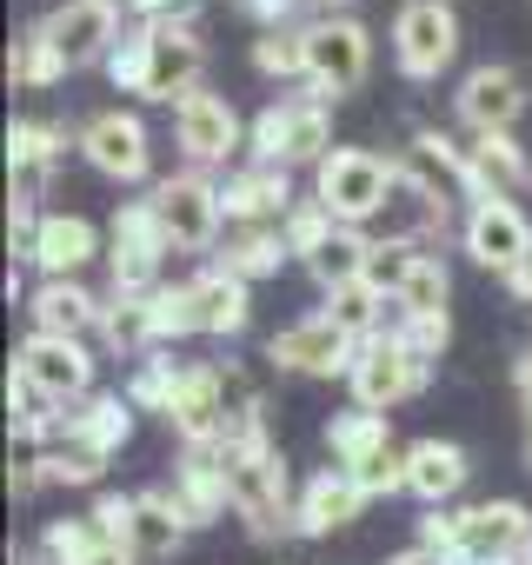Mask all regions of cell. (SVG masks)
<instances>
[{
    "label": "cell",
    "mask_w": 532,
    "mask_h": 565,
    "mask_svg": "<svg viewBox=\"0 0 532 565\" xmlns=\"http://www.w3.org/2000/svg\"><path fill=\"white\" fill-rule=\"evenodd\" d=\"M213 452H220V472H226V492H233V512L246 519V532L253 539H280L294 525V486H287L280 446L266 439V406L240 413Z\"/></svg>",
    "instance_id": "obj_1"
},
{
    "label": "cell",
    "mask_w": 532,
    "mask_h": 565,
    "mask_svg": "<svg viewBox=\"0 0 532 565\" xmlns=\"http://www.w3.org/2000/svg\"><path fill=\"white\" fill-rule=\"evenodd\" d=\"M400 186V160L373 153V147H333L320 167H313V200L340 220V226H366L386 213Z\"/></svg>",
    "instance_id": "obj_2"
},
{
    "label": "cell",
    "mask_w": 532,
    "mask_h": 565,
    "mask_svg": "<svg viewBox=\"0 0 532 565\" xmlns=\"http://www.w3.org/2000/svg\"><path fill=\"white\" fill-rule=\"evenodd\" d=\"M246 147L266 167H320L333 153V107L320 94H287L274 107H259V120L246 127Z\"/></svg>",
    "instance_id": "obj_3"
},
{
    "label": "cell",
    "mask_w": 532,
    "mask_h": 565,
    "mask_svg": "<svg viewBox=\"0 0 532 565\" xmlns=\"http://www.w3.org/2000/svg\"><path fill=\"white\" fill-rule=\"evenodd\" d=\"M373 67V41L353 14H313L307 21V81L320 100H340L366 81Z\"/></svg>",
    "instance_id": "obj_4"
},
{
    "label": "cell",
    "mask_w": 532,
    "mask_h": 565,
    "mask_svg": "<svg viewBox=\"0 0 532 565\" xmlns=\"http://www.w3.org/2000/svg\"><path fill=\"white\" fill-rule=\"evenodd\" d=\"M153 213H160V233H167V246L173 253H206L213 239H220V220H226V206H220V186L200 173V167H187V173H167L153 193Z\"/></svg>",
    "instance_id": "obj_5"
},
{
    "label": "cell",
    "mask_w": 532,
    "mask_h": 565,
    "mask_svg": "<svg viewBox=\"0 0 532 565\" xmlns=\"http://www.w3.org/2000/svg\"><path fill=\"white\" fill-rule=\"evenodd\" d=\"M14 373L61 413H74L81 399H94V353L87 340H61V333H28L14 353Z\"/></svg>",
    "instance_id": "obj_6"
},
{
    "label": "cell",
    "mask_w": 532,
    "mask_h": 565,
    "mask_svg": "<svg viewBox=\"0 0 532 565\" xmlns=\"http://www.w3.org/2000/svg\"><path fill=\"white\" fill-rule=\"evenodd\" d=\"M140 28H147V87H140V100L180 107L206 74V28L200 21H140Z\"/></svg>",
    "instance_id": "obj_7"
},
{
    "label": "cell",
    "mask_w": 532,
    "mask_h": 565,
    "mask_svg": "<svg viewBox=\"0 0 532 565\" xmlns=\"http://www.w3.org/2000/svg\"><path fill=\"white\" fill-rule=\"evenodd\" d=\"M426 380H433V366H426V360H419L400 333L366 340V347H360V360H353V373H347L353 406H366V413H393L400 399L426 393Z\"/></svg>",
    "instance_id": "obj_8"
},
{
    "label": "cell",
    "mask_w": 532,
    "mask_h": 565,
    "mask_svg": "<svg viewBox=\"0 0 532 565\" xmlns=\"http://www.w3.org/2000/svg\"><path fill=\"white\" fill-rule=\"evenodd\" d=\"M459 54V14L453 0H406L393 21V61L406 81H439Z\"/></svg>",
    "instance_id": "obj_9"
},
{
    "label": "cell",
    "mask_w": 532,
    "mask_h": 565,
    "mask_svg": "<svg viewBox=\"0 0 532 565\" xmlns=\"http://www.w3.org/2000/svg\"><path fill=\"white\" fill-rule=\"evenodd\" d=\"M532 552V512L519 499L459 505V565H519Z\"/></svg>",
    "instance_id": "obj_10"
},
{
    "label": "cell",
    "mask_w": 532,
    "mask_h": 565,
    "mask_svg": "<svg viewBox=\"0 0 532 565\" xmlns=\"http://www.w3.org/2000/svg\"><path fill=\"white\" fill-rule=\"evenodd\" d=\"M266 360H274L280 373H307V380H333V373H353L360 360V340L340 333L327 313H307L294 327H280L274 340H266Z\"/></svg>",
    "instance_id": "obj_11"
},
{
    "label": "cell",
    "mask_w": 532,
    "mask_h": 565,
    "mask_svg": "<svg viewBox=\"0 0 532 565\" xmlns=\"http://www.w3.org/2000/svg\"><path fill=\"white\" fill-rule=\"evenodd\" d=\"M173 140H180V153L206 173V167H226V160L240 153L246 127H240V114H233V100H226V94L193 87V94L173 107Z\"/></svg>",
    "instance_id": "obj_12"
},
{
    "label": "cell",
    "mask_w": 532,
    "mask_h": 565,
    "mask_svg": "<svg viewBox=\"0 0 532 565\" xmlns=\"http://www.w3.org/2000/svg\"><path fill=\"white\" fill-rule=\"evenodd\" d=\"M81 153H87L94 173L134 186V180H147V160H153V147H147V120L127 114V107H107V114H94V120L81 127Z\"/></svg>",
    "instance_id": "obj_13"
},
{
    "label": "cell",
    "mask_w": 532,
    "mask_h": 565,
    "mask_svg": "<svg viewBox=\"0 0 532 565\" xmlns=\"http://www.w3.org/2000/svg\"><path fill=\"white\" fill-rule=\"evenodd\" d=\"M525 74L519 67H499V61H486V67H472L466 81H459V94H453V107H459V120L472 127V134H512L519 127V114H525Z\"/></svg>",
    "instance_id": "obj_14"
},
{
    "label": "cell",
    "mask_w": 532,
    "mask_h": 565,
    "mask_svg": "<svg viewBox=\"0 0 532 565\" xmlns=\"http://www.w3.org/2000/svg\"><path fill=\"white\" fill-rule=\"evenodd\" d=\"M459 246H466L479 266L512 273V266L532 253V226H525V213H519L512 200H479V206H466V220H459Z\"/></svg>",
    "instance_id": "obj_15"
},
{
    "label": "cell",
    "mask_w": 532,
    "mask_h": 565,
    "mask_svg": "<svg viewBox=\"0 0 532 565\" xmlns=\"http://www.w3.org/2000/svg\"><path fill=\"white\" fill-rule=\"evenodd\" d=\"M120 21H127V14L100 8V0H61L41 28H47V41L61 47L67 67H94V61H107V54L120 47V34H127Z\"/></svg>",
    "instance_id": "obj_16"
},
{
    "label": "cell",
    "mask_w": 532,
    "mask_h": 565,
    "mask_svg": "<svg viewBox=\"0 0 532 565\" xmlns=\"http://www.w3.org/2000/svg\"><path fill=\"white\" fill-rule=\"evenodd\" d=\"M360 512H366V486H360L347 466H320V472L300 486V499H294V532L327 539V532L353 525Z\"/></svg>",
    "instance_id": "obj_17"
},
{
    "label": "cell",
    "mask_w": 532,
    "mask_h": 565,
    "mask_svg": "<svg viewBox=\"0 0 532 565\" xmlns=\"http://www.w3.org/2000/svg\"><path fill=\"white\" fill-rule=\"evenodd\" d=\"M220 206H226V220H233V226H280V220L294 213V180H287V167L253 160V167L226 173Z\"/></svg>",
    "instance_id": "obj_18"
},
{
    "label": "cell",
    "mask_w": 532,
    "mask_h": 565,
    "mask_svg": "<svg viewBox=\"0 0 532 565\" xmlns=\"http://www.w3.org/2000/svg\"><path fill=\"white\" fill-rule=\"evenodd\" d=\"M67 147H81V134H67V120H14V127H8V167H14V193L41 200V186L54 180V167L67 160Z\"/></svg>",
    "instance_id": "obj_19"
},
{
    "label": "cell",
    "mask_w": 532,
    "mask_h": 565,
    "mask_svg": "<svg viewBox=\"0 0 532 565\" xmlns=\"http://www.w3.org/2000/svg\"><path fill=\"white\" fill-rule=\"evenodd\" d=\"M187 294H193V327L200 333H213V340L246 333V320H253V287L246 279H233L226 266H200L187 279Z\"/></svg>",
    "instance_id": "obj_20"
},
{
    "label": "cell",
    "mask_w": 532,
    "mask_h": 565,
    "mask_svg": "<svg viewBox=\"0 0 532 565\" xmlns=\"http://www.w3.org/2000/svg\"><path fill=\"white\" fill-rule=\"evenodd\" d=\"M400 173L433 186L439 200H466L479 206V186H472V167H466V147H453L446 134H413V147L400 153Z\"/></svg>",
    "instance_id": "obj_21"
},
{
    "label": "cell",
    "mask_w": 532,
    "mask_h": 565,
    "mask_svg": "<svg viewBox=\"0 0 532 565\" xmlns=\"http://www.w3.org/2000/svg\"><path fill=\"white\" fill-rule=\"evenodd\" d=\"M466 479H472L466 446H453V439H413V446H406V492H413L426 512L446 505V499H459Z\"/></svg>",
    "instance_id": "obj_22"
},
{
    "label": "cell",
    "mask_w": 532,
    "mask_h": 565,
    "mask_svg": "<svg viewBox=\"0 0 532 565\" xmlns=\"http://www.w3.org/2000/svg\"><path fill=\"white\" fill-rule=\"evenodd\" d=\"M28 313H34V333H61V340H87L100 333V313L107 300H94L81 279H41L28 294Z\"/></svg>",
    "instance_id": "obj_23"
},
{
    "label": "cell",
    "mask_w": 532,
    "mask_h": 565,
    "mask_svg": "<svg viewBox=\"0 0 532 565\" xmlns=\"http://www.w3.org/2000/svg\"><path fill=\"white\" fill-rule=\"evenodd\" d=\"M67 446H81V452H94V459H114L127 439H134V399L127 393H94V399H81L74 413H67V433H61Z\"/></svg>",
    "instance_id": "obj_24"
},
{
    "label": "cell",
    "mask_w": 532,
    "mask_h": 565,
    "mask_svg": "<svg viewBox=\"0 0 532 565\" xmlns=\"http://www.w3.org/2000/svg\"><path fill=\"white\" fill-rule=\"evenodd\" d=\"M380 220H386V239L433 246V239H446V226H453V200H439L433 186H419V180L400 173V186H393V200H386Z\"/></svg>",
    "instance_id": "obj_25"
},
{
    "label": "cell",
    "mask_w": 532,
    "mask_h": 565,
    "mask_svg": "<svg viewBox=\"0 0 532 565\" xmlns=\"http://www.w3.org/2000/svg\"><path fill=\"white\" fill-rule=\"evenodd\" d=\"M100 253L94 220L81 213H41V239H34V266L41 279H81V266Z\"/></svg>",
    "instance_id": "obj_26"
},
{
    "label": "cell",
    "mask_w": 532,
    "mask_h": 565,
    "mask_svg": "<svg viewBox=\"0 0 532 565\" xmlns=\"http://www.w3.org/2000/svg\"><path fill=\"white\" fill-rule=\"evenodd\" d=\"M173 499H180L187 525L226 519L233 492H226V472H220V452H213V446H187V459H180V472H173Z\"/></svg>",
    "instance_id": "obj_27"
},
{
    "label": "cell",
    "mask_w": 532,
    "mask_h": 565,
    "mask_svg": "<svg viewBox=\"0 0 532 565\" xmlns=\"http://www.w3.org/2000/svg\"><path fill=\"white\" fill-rule=\"evenodd\" d=\"M466 167H472V186H479V200H506L519 180H532V160H525V147H519L512 134H472V147H466Z\"/></svg>",
    "instance_id": "obj_28"
},
{
    "label": "cell",
    "mask_w": 532,
    "mask_h": 565,
    "mask_svg": "<svg viewBox=\"0 0 532 565\" xmlns=\"http://www.w3.org/2000/svg\"><path fill=\"white\" fill-rule=\"evenodd\" d=\"M340 333H353L360 347L366 340H380V333H393V320H400V300H386L373 279H353V287H340V294H327V307H320Z\"/></svg>",
    "instance_id": "obj_29"
},
{
    "label": "cell",
    "mask_w": 532,
    "mask_h": 565,
    "mask_svg": "<svg viewBox=\"0 0 532 565\" xmlns=\"http://www.w3.org/2000/svg\"><path fill=\"white\" fill-rule=\"evenodd\" d=\"M386 446H393V426H386V413L347 406V413H333V419H327V452H333V466H347V472L373 466Z\"/></svg>",
    "instance_id": "obj_30"
},
{
    "label": "cell",
    "mask_w": 532,
    "mask_h": 565,
    "mask_svg": "<svg viewBox=\"0 0 532 565\" xmlns=\"http://www.w3.org/2000/svg\"><path fill=\"white\" fill-rule=\"evenodd\" d=\"M180 539H187V512H180L173 486L140 492V512H134V552H140V558H173Z\"/></svg>",
    "instance_id": "obj_31"
},
{
    "label": "cell",
    "mask_w": 532,
    "mask_h": 565,
    "mask_svg": "<svg viewBox=\"0 0 532 565\" xmlns=\"http://www.w3.org/2000/svg\"><path fill=\"white\" fill-rule=\"evenodd\" d=\"M280 259H287V233L280 226H233L213 266H226L233 279H246V287H253V279L280 273Z\"/></svg>",
    "instance_id": "obj_32"
},
{
    "label": "cell",
    "mask_w": 532,
    "mask_h": 565,
    "mask_svg": "<svg viewBox=\"0 0 532 565\" xmlns=\"http://www.w3.org/2000/svg\"><path fill=\"white\" fill-rule=\"evenodd\" d=\"M366 259H373V233L366 226H333L327 246L307 259V273L320 279L327 294H340V287H353V279H366Z\"/></svg>",
    "instance_id": "obj_33"
},
{
    "label": "cell",
    "mask_w": 532,
    "mask_h": 565,
    "mask_svg": "<svg viewBox=\"0 0 532 565\" xmlns=\"http://www.w3.org/2000/svg\"><path fill=\"white\" fill-rule=\"evenodd\" d=\"M100 340L127 360H147L160 340H153V313H147V294H114L107 313H100Z\"/></svg>",
    "instance_id": "obj_34"
},
{
    "label": "cell",
    "mask_w": 532,
    "mask_h": 565,
    "mask_svg": "<svg viewBox=\"0 0 532 565\" xmlns=\"http://www.w3.org/2000/svg\"><path fill=\"white\" fill-rule=\"evenodd\" d=\"M253 67L266 74V81H307V28L294 21V28H266L259 41H253Z\"/></svg>",
    "instance_id": "obj_35"
},
{
    "label": "cell",
    "mask_w": 532,
    "mask_h": 565,
    "mask_svg": "<svg viewBox=\"0 0 532 565\" xmlns=\"http://www.w3.org/2000/svg\"><path fill=\"white\" fill-rule=\"evenodd\" d=\"M446 300H453V273H446V259H439V253H419L413 273L400 279V313H446Z\"/></svg>",
    "instance_id": "obj_36"
},
{
    "label": "cell",
    "mask_w": 532,
    "mask_h": 565,
    "mask_svg": "<svg viewBox=\"0 0 532 565\" xmlns=\"http://www.w3.org/2000/svg\"><path fill=\"white\" fill-rule=\"evenodd\" d=\"M61 74H67V61H61V47L47 41V28H34V34L14 41V54H8V81H14V87H54Z\"/></svg>",
    "instance_id": "obj_37"
},
{
    "label": "cell",
    "mask_w": 532,
    "mask_h": 565,
    "mask_svg": "<svg viewBox=\"0 0 532 565\" xmlns=\"http://www.w3.org/2000/svg\"><path fill=\"white\" fill-rule=\"evenodd\" d=\"M180 373H187V366H173V360L153 347V353L140 360V373L127 380V399H134V413H160V419H167V406H173V393H180Z\"/></svg>",
    "instance_id": "obj_38"
},
{
    "label": "cell",
    "mask_w": 532,
    "mask_h": 565,
    "mask_svg": "<svg viewBox=\"0 0 532 565\" xmlns=\"http://www.w3.org/2000/svg\"><path fill=\"white\" fill-rule=\"evenodd\" d=\"M333 226H340V220H333L320 200H294V213L280 220V233H287V253H294L300 266H307V259L327 246V233H333Z\"/></svg>",
    "instance_id": "obj_39"
},
{
    "label": "cell",
    "mask_w": 532,
    "mask_h": 565,
    "mask_svg": "<svg viewBox=\"0 0 532 565\" xmlns=\"http://www.w3.org/2000/svg\"><path fill=\"white\" fill-rule=\"evenodd\" d=\"M147 313H153V340H160V347L200 333V327H193V294H187V287H167V279L147 294Z\"/></svg>",
    "instance_id": "obj_40"
},
{
    "label": "cell",
    "mask_w": 532,
    "mask_h": 565,
    "mask_svg": "<svg viewBox=\"0 0 532 565\" xmlns=\"http://www.w3.org/2000/svg\"><path fill=\"white\" fill-rule=\"evenodd\" d=\"M107 239H114V246H147V253H173V246H167V233H160V213H153V200H127V206L114 213Z\"/></svg>",
    "instance_id": "obj_41"
},
{
    "label": "cell",
    "mask_w": 532,
    "mask_h": 565,
    "mask_svg": "<svg viewBox=\"0 0 532 565\" xmlns=\"http://www.w3.org/2000/svg\"><path fill=\"white\" fill-rule=\"evenodd\" d=\"M94 545H100L94 519H54V525L41 532V545H34V552H41L47 565H81V558H87Z\"/></svg>",
    "instance_id": "obj_42"
},
{
    "label": "cell",
    "mask_w": 532,
    "mask_h": 565,
    "mask_svg": "<svg viewBox=\"0 0 532 565\" xmlns=\"http://www.w3.org/2000/svg\"><path fill=\"white\" fill-rule=\"evenodd\" d=\"M426 246H406V239H373V259H366V279L386 294V300H400V279L413 273V259H419Z\"/></svg>",
    "instance_id": "obj_43"
},
{
    "label": "cell",
    "mask_w": 532,
    "mask_h": 565,
    "mask_svg": "<svg viewBox=\"0 0 532 565\" xmlns=\"http://www.w3.org/2000/svg\"><path fill=\"white\" fill-rule=\"evenodd\" d=\"M107 81L120 87V94H140L147 87V28L134 21L127 34H120V47L107 54Z\"/></svg>",
    "instance_id": "obj_44"
},
{
    "label": "cell",
    "mask_w": 532,
    "mask_h": 565,
    "mask_svg": "<svg viewBox=\"0 0 532 565\" xmlns=\"http://www.w3.org/2000/svg\"><path fill=\"white\" fill-rule=\"evenodd\" d=\"M41 472H47V486H94L100 472H107V459H94V452H81V446H47L41 452Z\"/></svg>",
    "instance_id": "obj_45"
},
{
    "label": "cell",
    "mask_w": 532,
    "mask_h": 565,
    "mask_svg": "<svg viewBox=\"0 0 532 565\" xmlns=\"http://www.w3.org/2000/svg\"><path fill=\"white\" fill-rule=\"evenodd\" d=\"M393 333H400L426 366H433V360L446 353V340H453V320H446V313H400V320H393Z\"/></svg>",
    "instance_id": "obj_46"
},
{
    "label": "cell",
    "mask_w": 532,
    "mask_h": 565,
    "mask_svg": "<svg viewBox=\"0 0 532 565\" xmlns=\"http://www.w3.org/2000/svg\"><path fill=\"white\" fill-rule=\"evenodd\" d=\"M134 512H140V492H100L94 499V532L114 539V545H134Z\"/></svg>",
    "instance_id": "obj_47"
},
{
    "label": "cell",
    "mask_w": 532,
    "mask_h": 565,
    "mask_svg": "<svg viewBox=\"0 0 532 565\" xmlns=\"http://www.w3.org/2000/svg\"><path fill=\"white\" fill-rule=\"evenodd\" d=\"M233 8L266 34V28H294V8H300V0H233Z\"/></svg>",
    "instance_id": "obj_48"
},
{
    "label": "cell",
    "mask_w": 532,
    "mask_h": 565,
    "mask_svg": "<svg viewBox=\"0 0 532 565\" xmlns=\"http://www.w3.org/2000/svg\"><path fill=\"white\" fill-rule=\"evenodd\" d=\"M81 565H140V552H134V545H114V539H100V545H94Z\"/></svg>",
    "instance_id": "obj_49"
},
{
    "label": "cell",
    "mask_w": 532,
    "mask_h": 565,
    "mask_svg": "<svg viewBox=\"0 0 532 565\" xmlns=\"http://www.w3.org/2000/svg\"><path fill=\"white\" fill-rule=\"evenodd\" d=\"M512 393H519V406H525V419H532V347L512 360Z\"/></svg>",
    "instance_id": "obj_50"
},
{
    "label": "cell",
    "mask_w": 532,
    "mask_h": 565,
    "mask_svg": "<svg viewBox=\"0 0 532 565\" xmlns=\"http://www.w3.org/2000/svg\"><path fill=\"white\" fill-rule=\"evenodd\" d=\"M506 294H512V300H532V253L506 273Z\"/></svg>",
    "instance_id": "obj_51"
},
{
    "label": "cell",
    "mask_w": 532,
    "mask_h": 565,
    "mask_svg": "<svg viewBox=\"0 0 532 565\" xmlns=\"http://www.w3.org/2000/svg\"><path fill=\"white\" fill-rule=\"evenodd\" d=\"M386 565H446V558H439V552H426V545H406V552H393Z\"/></svg>",
    "instance_id": "obj_52"
},
{
    "label": "cell",
    "mask_w": 532,
    "mask_h": 565,
    "mask_svg": "<svg viewBox=\"0 0 532 565\" xmlns=\"http://www.w3.org/2000/svg\"><path fill=\"white\" fill-rule=\"evenodd\" d=\"M313 8H320V14H347V0H313Z\"/></svg>",
    "instance_id": "obj_53"
},
{
    "label": "cell",
    "mask_w": 532,
    "mask_h": 565,
    "mask_svg": "<svg viewBox=\"0 0 532 565\" xmlns=\"http://www.w3.org/2000/svg\"><path fill=\"white\" fill-rule=\"evenodd\" d=\"M100 8H114V14H134V0H100Z\"/></svg>",
    "instance_id": "obj_54"
},
{
    "label": "cell",
    "mask_w": 532,
    "mask_h": 565,
    "mask_svg": "<svg viewBox=\"0 0 532 565\" xmlns=\"http://www.w3.org/2000/svg\"><path fill=\"white\" fill-rule=\"evenodd\" d=\"M525 466H532V433H525Z\"/></svg>",
    "instance_id": "obj_55"
},
{
    "label": "cell",
    "mask_w": 532,
    "mask_h": 565,
    "mask_svg": "<svg viewBox=\"0 0 532 565\" xmlns=\"http://www.w3.org/2000/svg\"><path fill=\"white\" fill-rule=\"evenodd\" d=\"M519 565H532V552H525V558H519Z\"/></svg>",
    "instance_id": "obj_56"
}]
</instances>
